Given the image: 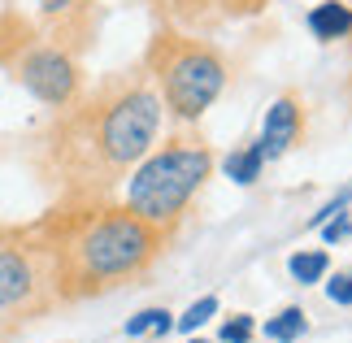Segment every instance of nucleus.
Here are the masks:
<instances>
[{
  "instance_id": "16",
  "label": "nucleus",
  "mask_w": 352,
  "mask_h": 343,
  "mask_svg": "<svg viewBox=\"0 0 352 343\" xmlns=\"http://www.w3.org/2000/svg\"><path fill=\"white\" fill-rule=\"evenodd\" d=\"M322 235H327V243H344L352 235V217L348 213H335V222H322Z\"/></svg>"
},
{
  "instance_id": "2",
  "label": "nucleus",
  "mask_w": 352,
  "mask_h": 343,
  "mask_svg": "<svg viewBox=\"0 0 352 343\" xmlns=\"http://www.w3.org/2000/svg\"><path fill=\"white\" fill-rule=\"evenodd\" d=\"M48 256L61 305H83L144 283L166 252V235L122 200H65L26 226Z\"/></svg>"
},
{
  "instance_id": "14",
  "label": "nucleus",
  "mask_w": 352,
  "mask_h": 343,
  "mask_svg": "<svg viewBox=\"0 0 352 343\" xmlns=\"http://www.w3.org/2000/svg\"><path fill=\"white\" fill-rule=\"evenodd\" d=\"M327 300H331V305L352 309V269H335V278L327 283Z\"/></svg>"
},
{
  "instance_id": "15",
  "label": "nucleus",
  "mask_w": 352,
  "mask_h": 343,
  "mask_svg": "<svg viewBox=\"0 0 352 343\" xmlns=\"http://www.w3.org/2000/svg\"><path fill=\"white\" fill-rule=\"evenodd\" d=\"M161 313H166V309H144V313H135V318L126 322V335H131V339L148 335V331H153V326H157V318H161Z\"/></svg>"
},
{
  "instance_id": "18",
  "label": "nucleus",
  "mask_w": 352,
  "mask_h": 343,
  "mask_svg": "<svg viewBox=\"0 0 352 343\" xmlns=\"http://www.w3.org/2000/svg\"><path fill=\"white\" fill-rule=\"evenodd\" d=\"M192 343H205V339H192Z\"/></svg>"
},
{
  "instance_id": "9",
  "label": "nucleus",
  "mask_w": 352,
  "mask_h": 343,
  "mask_svg": "<svg viewBox=\"0 0 352 343\" xmlns=\"http://www.w3.org/2000/svg\"><path fill=\"white\" fill-rule=\"evenodd\" d=\"M261 170H265V153H261V144H248V148H235L231 157H226V174L235 178L239 187H248V183H256L261 178Z\"/></svg>"
},
{
  "instance_id": "5",
  "label": "nucleus",
  "mask_w": 352,
  "mask_h": 343,
  "mask_svg": "<svg viewBox=\"0 0 352 343\" xmlns=\"http://www.w3.org/2000/svg\"><path fill=\"white\" fill-rule=\"evenodd\" d=\"M0 70L18 87H26L44 109H65L83 91V57L57 44L39 22L5 13L0 18Z\"/></svg>"
},
{
  "instance_id": "17",
  "label": "nucleus",
  "mask_w": 352,
  "mask_h": 343,
  "mask_svg": "<svg viewBox=\"0 0 352 343\" xmlns=\"http://www.w3.org/2000/svg\"><path fill=\"white\" fill-rule=\"evenodd\" d=\"M153 5H157V9H166V5H170V0H153Z\"/></svg>"
},
{
  "instance_id": "1",
  "label": "nucleus",
  "mask_w": 352,
  "mask_h": 343,
  "mask_svg": "<svg viewBox=\"0 0 352 343\" xmlns=\"http://www.w3.org/2000/svg\"><path fill=\"white\" fill-rule=\"evenodd\" d=\"M161 100L144 70H113L52 113L35 140V174L57 204L109 200L161 140Z\"/></svg>"
},
{
  "instance_id": "7",
  "label": "nucleus",
  "mask_w": 352,
  "mask_h": 343,
  "mask_svg": "<svg viewBox=\"0 0 352 343\" xmlns=\"http://www.w3.org/2000/svg\"><path fill=\"white\" fill-rule=\"evenodd\" d=\"M300 140H305V100H300L296 91H283L278 100L265 109L256 144H261L265 161H278L283 153H292Z\"/></svg>"
},
{
  "instance_id": "3",
  "label": "nucleus",
  "mask_w": 352,
  "mask_h": 343,
  "mask_svg": "<svg viewBox=\"0 0 352 343\" xmlns=\"http://www.w3.org/2000/svg\"><path fill=\"white\" fill-rule=\"evenodd\" d=\"M209 178H213L209 140L196 126H179V131H170L166 140H157L148 148V157L126 174L122 204L170 239Z\"/></svg>"
},
{
  "instance_id": "10",
  "label": "nucleus",
  "mask_w": 352,
  "mask_h": 343,
  "mask_svg": "<svg viewBox=\"0 0 352 343\" xmlns=\"http://www.w3.org/2000/svg\"><path fill=\"white\" fill-rule=\"evenodd\" d=\"M305 331H309V313L300 305H287L283 313H274L265 322V339H274V343H296Z\"/></svg>"
},
{
  "instance_id": "6",
  "label": "nucleus",
  "mask_w": 352,
  "mask_h": 343,
  "mask_svg": "<svg viewBox=\"0 0 352 343\" xmlns=\"http://www.w3.org/2000/svg\"><path fill=\"white\" fill-rule=\"evenodd\" d=\"M61 309L52 269L31 230H0V339Z\"/></svg>"
},
{
  "instance_id": "11",
  "label": "nucleus",
  "mask_w": 352,
  "mask_h": 343,
  "mask_svg": "<svg viewBox=\"0 0 352 343\" xmlns=\"http://www.w3.org/2000/svg\"><path fill=\"white\" fill-rule=\"evenodd\" d=\"M287 269H292V278L300 283V287H309V283H322V278H327L331 256L322 252V248H314V252H296V256L287 261Z\"/></svg>"
},
{
  "instance_id": "13",
  "label": "nucleus",
  "mask_w": 352,
  "mask_h": 343,
  "mask_svg": "<svg viewBox=\"0 0 352 343\" xmlns=\"http://www.w3.org/2000/svg\"><path fill=\"white\" fill-rule=\"evenodd\" d=\"M213 313H218V296H200L196 305L187 309V313H183V318L174 322V326H179V331H196V326H205V322L213 318Z\"/></svg>"
},
{
  "instance_id": "8",
  "label": "nucleus",
  "mask_w": 352,
  "mask_h": 343,
  "mask_svg": "<svg viewBox=\"0 0 352 343\" xmlns=\"http://www.w3.org/2000/svg\"><path fill=\"white\" fill-rule=\"evenodd\" d=\"M309 35L322 39V44H335V39L352 35V5L348 0H322V5L309 9Z\"/></svg>"
},
{
  "instance_id": "12",
  "label": "nucleus",
  "mask_w": 352,
  "mask_h": 343,
  "mask_svg": "<svg viewBox=\"0 0 352 343\" xmlns=\"http://www.w3.org/2000/svg\"><path fill=\"white\" fill-rule=\"evenodd\" d=\"M252 335H256L252 313H231L222 322V343H252Z\"/></svg>"
},
{
  "instance_id": "4",
  "label": "nucleus",
  "mask_w": 352,
  "mask_h": 343,
  "mask_svg": "<svg viewBox=\"0 0 352 343\" xmlns=\"http://www.w3.org/2000/svg\"><path fill=\"white\" fill-rule=\"evenodd\" d=\"M148 74L161 113L174 118L179 126H196L200 118L218 104V96L231 83V61L218 44H209L196 31H179V26H161L148 39V52L140 61Z\"/></svg>"
}]
</instances>
